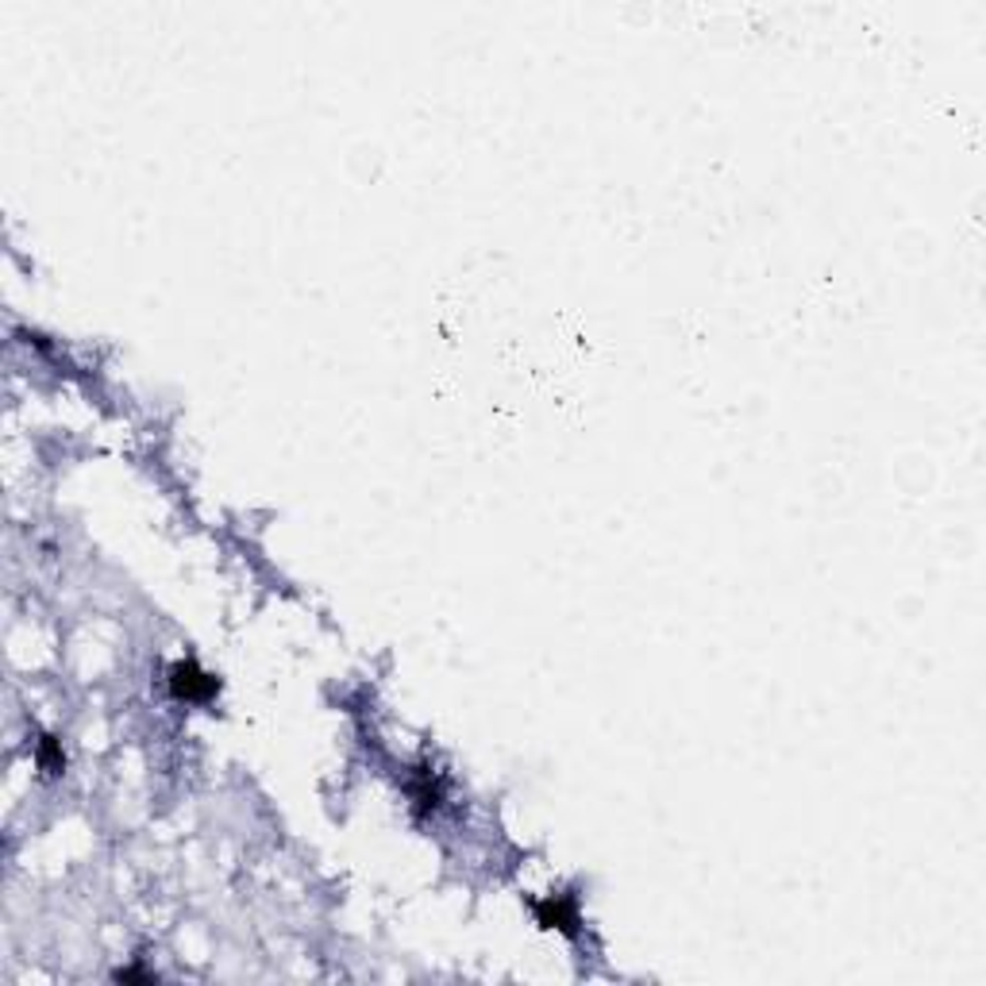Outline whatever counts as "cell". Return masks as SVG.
Listing matches in <instances>:
<instances>
[{"label": "cell", "instance_id": "1", "mask_svg": "<svg viewBox=\"0 0 986 986\" xmlns=\"http://www.w3.org/2000/svg\"><path fill=\"white\" fill-rule=\"evenodd\" d=\"M220 690V682L213 679V675L201 671L193 659H178L174 667H170V694L178 698V702H208V698Z\"/></svg>", "mask_w": 986, "mask_h": 986}, {"label": "cell", "instance_id": "2", "mask_svg": "<svg viewBox=\"0 0 986 986\" xmlns=\"http://www.w3.org/2000/svg\"><path fill=\"white\" fill-rule=\"evenodd\" d=\"M532 909H536V921L544 925V929H559V932H567V937H578V932H582V914H578V902L570 898V894H552V898H544V902H532Z\"/></svg>", "mask_w": 986, "mask_h": 986}, {"label": "cell", "instance_id": "3", "mask_svg": "<svg viewBox=\"0 0 986 986\" xmlns=\"http://www.w3.org/2000/svg\"><path fill=\"white\" fill-rule=\"evenodd\" d=\"M39 763H43V771H63V751H58V744L55 740H43L39 744Z\"/></svg>", "mask_w": 986, "mask_h": 986}]
</instances>
